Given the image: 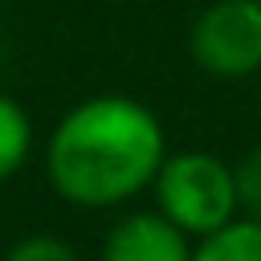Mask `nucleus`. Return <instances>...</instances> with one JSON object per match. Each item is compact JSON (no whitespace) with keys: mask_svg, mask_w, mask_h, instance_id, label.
I'll return each instance as SVG.
<instances>
[{"mask_svg":"<svg viewBox=\"0 0 261 261\" xmlns=\"http://www.w3.org/2000/svg\"><path fill=\"white\" fill-rule=\"evenodd\" d=\"M167 155L163 122L130 94H94L49 135L45 175L73 208H118L151 188Z\"/></svg>","mask_w":261,"mask_h":261,"instance_id":"nucleus-1","label":"nucleus"},{"mask_svg":"<svg viewBox=\"0 0 261 261\" xmlns=\"http://www.w3.org/2000/svg\"><path fill=\"white\" fill-rule=\"evenodd\" d=\"M151 192H155L159 212L188 237H204L237 216L232 163H224L212 151L163 155V163L151 179Z\"/></svg>","mask_w":261,"mask_h":261,"instance_id":"nucleus-2","label":"nucleus"},{"mask_svg":"<svg viewBox=\"0 0 261 261\" xmlns=\"http://www.w3.org/2000/svg\"><path fill=\"white\" fill-rule=\"evenodd\" d=\"M192 61L224 82L261 73V0H212L192 33Z\"/></svg>","mask_w":261,"mask_h":261,"instance_id":"nucleus-3","label":"nucleus"},{"mask_svg":"<svg viewBox=\"0 0 261 261\" xmlns=\"http://www.w3.org/2000/svg\"><path fill=\"white\" fill-rule=\"evenodd\" d=\"M98 261H192V237L175 228L159 208L130 212L102 237Z\"/></svg>","mask_w":261,"mask_h":261,"instance_id":"nucleus-4","label":"nucleus"},{"mask_svg":"<svg viewBox=\"0 0 261 261\" xmlns=\"http://www.w3.org/2000/svg\"><path fill=\"white\" fill-rule=\"evenodd\" d=\"M192 261H261V220L237 212L220 228L196 237Z\"/></svg>","mask_w":261,"mask_h":261,"instance_id":"nucleus-5","label":"nucleus"},{"mask_svg":"<svg viewBox=\"0 0 261 261\" xmlns=\"http://www.w3.org/2000/svg\"><path fill=\"white\" fill-rule=\"evenodd\" d=\"M29 151H33V118L16 98L0 94V184L24 167Z\"/></svg>","mask_w":261,"mask_h":261,"instance_id":"nucleus-6","label":"nucleus"},{"mask_svg":"<svg viewBox=\"0 0 261 261\" xmlns=\"http://www.w3.org/2000/svg\"><path fill=\"white\" fill-rule=\"evenodd\" d=\"M232 188H237V212L261 220V147L245 151L232 163Z\"/></svg>","mask_w":261,"mask_h":261,"instance_id":"nucleus-7","label":"nucleus"},{"mask_svg":"<svg viewBox=\"0 0 261 261\" xmlns=\"http://www.w3.org/2000/svg\"><path fill=\"white\" fill-rule=\"evenodd\" d=\"M4 261H77L73 245H65L61 237H49V232H33V237H20Z\"/></svg>","mask_w":261,"mask_h":261,"instance_id":"nucleus-8","label":"nucleus"},{"mask_svg":"<svg viewBox=\"0 0 261 261\" xmlns=\"http://www.w3.org/2000/svg\"><path fill=\"white\" fill-rule=\"evenodd\" d=\"M257 110H261V86H257Z\"/></svg>","mask_w":261,"mask_h":261,"instance_id":"nucleus-9","label":"nucleus"},{"mask_svg":"<svg viewBox=\"0 0 261 261\" xmlns=\"http://www.w3.org/2000/svg\"><path fill=\"white\" fill-rule=\"evenodd\" d=\"M0 49H4V45H0Z\"/></svg>","mask_w":261,"mask_h":261,"instance_id":"nucleus-10","label":"nucleus"}]
</instances>
